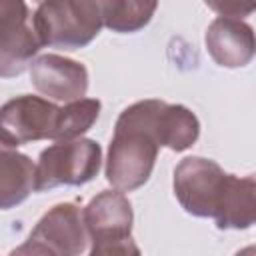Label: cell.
Here are the masks:
<instances>
[{"label": "cell", "instance_id": "cell-1", "mask_svg": "<svg viewBox=\"0 0 256 256\" xmlns=\"http://www.w3.org/2000/svg\"><path fill=\"white\" fill-rule=\"evenodd\" d=\"M162 100H138L124 108L114 124L106 158V180L112 188L132 192L148 182L158 158L156 112Z\"/></svg>", "mask_w": 256, "mask_h": 256}, {"label": "cell", "instance_id": "cell-2", "mask_svg": "<svg viewBox=\"0 0 256 256\" xmlns=\"http://www.w3.org/2000/svg\"><path fill=\"white\" fill-rule=\"evenodd\" d=\"M114 0H42L32 26L42 46L80 50L104 28Z\"/></svg>", "mask_w": 256, "mask_h": 256}, {"label": "cell", "instance_id": "cell-3", "mask_svg": "<svg viewBox=\"0 0 256 256\" xmlns=\"http://www.w3.org/2000/svg\"><path fill=\"white\" fill-rule=\"evenodd\" d=\"M82 220L92 256L140 254V248L132 240V204L122 190L98 192L82 208Z\"/></svg>", "mask_w": 256, "mask_h": 256}, {"label": "cell", "instance_id": "cell-4", "mask_svg": "<svg viewBox=\"0 0 256 256\" xmlns=\"http://www.w3.org/2000/svg\"><path fill=\"white\" fill-rule=\"evenodd\" d=\"M102 148L90 138L58 140L44 148L38 156L34 172V192L52 190L58 186H82L94 180L100 172Z\"/></svg>", "mask_w": 256, "mask_h": 256}, {"label": "cell", "instance_id": "cell-5", "mask_svg": "<svg viewBox=\"0 0 256 256\" xmlns=\"http://www.w3.org/2000/svg\"><path fill=\"white\" fill-rule=\"evenodd\" d=\"M88 248V234L82 220V208L74 202L54 204L32 228L26 242L12 254H50L78 256Z\"/></svg>", "mask_w": 256, "mask_h": 256}, {"label": "cell", "instance_id": "cell-6", "mask_svg": "<svg viewBox=\"0 0 256 256\" xmlns=\"http://www.w3.org/2000/svg\"><path fill=\"white\" fill-rule=\"evenodd\" d=\"M60 106L54 102L22 94L0 108V140L12 148L38 140H58Z\"/></svg>", "mask_w": 256, "mask_h": 256}, {"label": "cell", "instance_id": "cell-7", "mask_svg": "<svg viewBox=\"0 0 256 256\" xmlns=\"http://www.w3.org/2000/svg\"><path fill=\"white\" fill-rule=\"evenodd\" d=\"M226 182L218 162L202 156H188L174 168V196L180 206L196 218H212Z\"/></svg>", "mask_w": 256, "mask_h": 256}, {"label": "cell", "instance_id": "cell-8", "mask_svg": "<svg viewBox=\"0 0 256 256\" xmlns=\"http://www.w3.org/2000/svg\"><path fill=\"white\" fill-rule=\"evenodd\" d=\"M40 46L26 0H0V78L20 76Z\"/></svg>", "mask_w": 256, "mask_h": 256}, {"label": "cell", "instance_id": "cell-9", "mask_svg": "<svg viewBox=\"0 0 256 256\" xmlns=\"http://www.w3.org/2000/svg\"><path fill=\"white\" fill-rule=\"evenodd\" d=\"M32 86L56 102H70L86 96L88 70L82 62L60 56L42 54L28 66Z\"/></svg>", "mask_w": 256, "mask_h": 256}, {"label": "cell", "instance_id": "cell-10", "mask_svg": "<svg viewBox=\"0 0 256 256\" xmlns=\"http://www.w3.org/2000/svg\"><path fill=\"white\" fill-rule=\"evenodd\" d=\"M204 44L210 58L222 68H244L254 58V30L240 18L220 16L210 22Z\"/></svg>", "mask_w": 256, "mask_h": 256}, {"label": "cell", "instance_id": "cell-11", "mask_svg": "<svg viewBox=\"0 0 256 256\" xmlns=\"http://www.w3.org/2000/svg\"><path fill=\"white\" fill-rule=\"evenodd\" d=\"M212 220L220 230H248L256 222V180L252 174H226Z\"/></svg>", "mask_w": 256, "mask_h": 256}, {"label": "cell", "instance_id": "cell-12", "mask_svg": "<svg viewBox=\"0 0 256 256\" xmlns=\"http://www.w3.org/2000/svg\"><path fill=\"white\" fill-rule=\"evenodd\" d=\"M36 164L0 140V210L20 206L34 192Z\"/></svg>", "mask_w": 256, "mask_h": 256}, {"label": "cell", "instance_id": "cell-13", "mask_svg": "<svg viewBox=\"0 0 256 256\" xmlns=\"http://www.w3.org/2000/svg\"><path fill=\"white\" fill-rule=\"evenodd\" d=\"M154 130L160 146L172 152H184L198 140L200 122L190 108L182 104L160 102Z\"/></svg>", "mask_w": 256, "mask_h": 256}, {"label": "cell", "instance_id": "cell-14", "mask_svg": "<svg viewBox=\"0 0 256 256\" xmlns=\"http://www.w3.org/2000/svg\"><path fill=\"white\" fill-rule=\"evenodd\" d=\"M100 108L102 104L96 98H78V100L64 102V106H60L58 140L80 138L84 132H88L98 120Z\"/></svg>", "mask_w": 256, "mask_h": 256}, {"label": "cell", "instance_id": "cell-15", "mask_svg": "<svg viewBox=\"0 0 256 256\" xmlns=\"http://www.w3.org/2000/svg\"><path fill=\"white\" fill-rule=\"evenodd\" d=\"M156 8L158 0H114L104 28L118 34L138 32L152 20Z\"/></svg>", "mask_w": 256, "mask_h": 256}, {"label": "cell", "instance_id": "cell-16", "mask_svg": "<svg viewBox=\"0 0 256 256\" xmlns=\"http://www.w3.org/2000/svg\"><path fill=\"white\" fill-rule=\"evenodd\" d=\"M204 4L220 16L228 18H244L250 16L256 8V0H204Z\"/></svg>", "mask_w": 256, "mask_h": 256}]
</instances>
